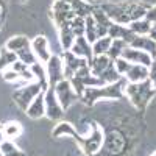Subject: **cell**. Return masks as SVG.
I'll use <instances>...</instances> for the list:
<instances>
[{
  "mask_svg": "<svg viewBox=\"0 0 156 156\" xmlns=\"http://www.w3.org/2000/svg\"><path fill=\"white\" fill-rule=\"evenodd\" d=\"M150 5L134 2V0H126V2H117V3H106L101 5V9L109 16V19L115 23L128 25L133 20L145 17V12Z\"/></svg>",
  "mask_w": 156,
  "mask_h": 156,
  "instance_id": "cell-1",
  "label": "cell"
},
{
  "mask_svg": "<svg viewBox=\"0 0 156 156\" xmlns=\"http://www.w3.org/2000/svg\"><path fill=\"white\" fill-rule=\"evenodd\" d=\"M126 80L120 78L115 83L109 84H103V86H95V87H86L83 95L80 97L86 105H94L98 100H117V98H123L125 97V86Z\"/></svg>",
  "mask_w": 156,
  "mask_h": 156,
  "instance_id": "cell-2",
  "label": "cell"
},
{
  "mask_svg": "<svg viewBox=\"0 0 156 156\" xmlns=\"http://www.w3.org/2000/svg\"><path fill=\"white\" fill-rule=\"evenodd\" d=\"M154 94L156 90L148 78L139 83H126L125 86V95L137 109H144Z\"/></svg>",
  "mask_w": 156,
  "mask_h": 156,
  "instance_id": "cell-3",
  "label": "cell"
},
{
  "mask_svg": "<svg viewBox=\"0 0 156 156\" xmlns=\"http://www.w3.org/2000/svg\"><path fill=\"white\" fill-rule=\"evenodd\" d=\"M42 90H44V87L39 84L37 81L25 83L23 86H20L19 89L14 90V94H12V100H14V103L22 111H27L28 105L42 92Z\"/></svg>",
  "mask_w": 156,
  "mask_h": 156,
  "instance_id": "cell-4",
  "label": "cell"
},
{
  "mask_svg": "<svg viewBox=\"0 0 156 156\" xmlns=\"http://www.w3.org/2000/svg\"><path fill=\"white\" fill-rule=\"evenodd\" d=\"M51 20L56 25V28H62V27H67L70 25V20L75 17V12L72 11L70 5L66 2H61V0H55L53 6H51Z\"/></svg>",
  "mask_w": 156,
  "mask_h": 156,
  "instance_id": "cell-5",
  "label": "cell"
},
{
  "mask_svg": "<svg viewBox=\"0 0 156 156\" xmlns=\"http://www.w3.org/2000/svg\"><path fill=\"white\" fill-rule=\"evenodd\" d=\"M103 139H105L103 137V131L95 123H92L90 125V133L87 136H83V142L80 144V147L87 156H92L100 150V147L103 144Z\"/></svg>",
  "mask_w": 156,
  "mask_h": 156,
  "instance_id": "cell-6",
  "label": "cell"
},
{
  "mask_svg": "<svg viewBox=\"0 0 156 156\" xmlns=\"http://www.w3.org/2000/svg\"><path fill=\"white\" fill-rule=\"evenodd\" d=\"M53 89H55L56 98H58V101L61 103V106H62L64 111L69 109L73 103H75V100L78 98L76 92H75L73 87H72V83H70L69 80H66V78H64L62 81L56 83V84L53 86Z\"/></svg>",
  "mask_w": 156,
  "mask_h": 156,
  "instance_id": "cell-7",
  "label": "cell"
},
{
  "mask_svg": "<svg viewBox=\"0 0 156 156\" xmlns=\"http://www.w3.org/2000/svg\"><path fill=\"white\" fill-rule=\"evenodd\" d=\"M45 72H47V80L48 86L53 87L56 83L64 80V62L59 55H51L50 59L45 62Z\"/></svg>",
  "mask_w": 156,
  "mask_h": 156,
  "instance_id": "cell-8",
  "label": "cell"
},
{
  "mask_svg": "<svg viewBox=\"0 0 156 156\" xmlns=\"http://www.w3.org/2000/svg\"><path fill=\"white\" fill-rule=\"evenodd\" d=\"M44 101H45V115L50 120H61V117L64 114V109L61 106V103L56 98L55 89L48 86L44 90Z\"/></svg>",
  "mask_w": 156,
  "mask_h": 156,
  "instance_id": "cell-9",
  "label": "cell"
},
{
  "mask_svg": "<svg viewBox=\"0 0 156 156\" xmlns=\"http://www.w3.org/2000/svg\"><path fill=\"white\" fill-rule=\"evenodd\" d=\"M62 62H64V78L66 80H70L81 67L87 66V61L84 58L73 55L70 50H66L62 53Z\"/></svg>",
  "mask_w": 156,
  "mask_h": 156,
  "instance_id": "cell-10",
  "label": "cell"
},
{
  "mask_svg": "<svg viewBox=\"0 0 156 156\" xmlns=\"http://www.w3.org/2000/svg\"><path fill=\"white\" fill-rule=\"evenodd\" d=\"M30 45H31V50L34 51V55H36L39 62L45 64L50 59V56L53 55V53H51V48H50V44H48V39L45 36H42V34L36 36L31 41Z\"/></svg>",
  "mask_w": 156,
  "mask_h": 156,
  "instance_id": "cell-11",
  "label": "cell"
},
{
  "mask_svg": "<svg viewBox=\"0 0 156 156\" xmlns=\"http://www.w3.org/2000/svg\"><path fill=\"white\" fill-rule=\"evenodd\" d=\"M122 58H125L126 61H129L131 64H142V66H147V67H150L151 62H153V56L150 53H147V51H144V50L134 48L131 45H128L123 50Z\"/></svg>",
  "mask_w": 156,
  "mask_h": 156,
  "instance_id": "cell-12",
  "label": "cell"
},
{
  "mask_svg": "<svg viewBox=\"0 0 156 156\" xmlns=\"http://www.w3.org/2000/svg\"><path fill=\"white\" fill-rule=\"evenodd\" d=\"M95 25H97V31H98V37H103V36H108V30L111 27L112 20L109 19V16L106 14L105 11L101 9V6H95L90 12Z\"/></svg>",
  "mask_w": 156,
  "mask_h": 156,
  "instance_id": "cell-13",
  "label": "cell"
},
{
  "mask_svg": "<svg viewBox=\"0 0 156 156\" xmlns=\"http://www.w3.org/2000/svg\"><path fill=\"white\" fill-rule=\"evenodd\" d=\"M70 51H72L73 55H76V56L84 58L87 62L92 59V56H94V53H92V44H90L84 36L75 37V42L70 47Z\"/></svg>",
  "mask_w": 156,
  "mask_h": 156,
  "instance_id": "cell-14",
  "label": "cell"
},
{
  "mask_svg": "<svg viewBox=\"0 0 156 156\" xmlns=\"http://www.w3.org/2000/svg\"><path fill=\"white\" fill-rule=\"evenodd\" d=\"M108 36H109L111 39H122V41H125L128 45H129V42H131L133 39L136 37V34L129 30L128 25L115 23V22L111 23V27H109V30H108Z\"/></svg>",
  "mask_w": 156,
  "mask_h": 156,
  "instance_id": "cell-15",
  "label": "cell"
},
{
  "mask_svg": "<svg viewBox=\"0 0 156 156\" xmlns=\"http://www.w3.org/2000/svg\"><path fill=\"white\" fill-rule=\"evenodd\" d=\"M51 134H53V137L70 136V137H73V139L78 142V145L83 142V136L78 133L69 122H58V123L55 125V128H53V131H51Z\"/></svg>",
  "mask_w": 156,
  "mask_h": 156,
  "instance_id": "cell-16",
  "label": "cell"
},
{
  "mask_svg": "<svg viewBox=\"0 0 156 156\" xmlns=\"http://www.w3.org/2000/svg\"><path fill=\"white\" fill-rule=\"evenodd\" d=\"M27 115L30 117V119H34V120H37V119H41V117H44L45 115V101H44V90L41 94H39L30 105H28V108H27Z\"/></svg>",
  "mask_w": 156,
  "mask_h": 156,
  "instance_id": "cell-17",
  "label": "cell"
},
{
  "mask_svg": "<svg viewBox=\"0 0 156 156\" xmlns=\"http://www.w3.org/2000/svg\"><path fill=\"white\" fill-rule=\"evenodd\" d=\"M129 45L134 47V48H139V50H144L147 53H150L153 58H156V41H153L148 34L136 36L133 41L129 42Z\"/></svg>",
  "mask_w": 156,
  "mask_h": 156,
  "instance_id": "cell-18",
  "label": "cell"
},
{
  "mask_svg": "<svg viewBox=\"0 0 156 156\" xmlns=\"http://www.w3.org/2000/svg\"><path fill=\"white\" fill-rule=\"evenodd\" d=\"M125 80L128 83H139V81H144L148 78V67L147 66H142V64H131L129 70L125 73Z\"/></svg>",
  "mask_w": 156,
  "mask_h": 156,
  "instance_id": "cell-19",
  "label": "cell"
},
{
  "mask_svg": "<svg viewBox=\"0 0 156 156\" xmlns=\"http://www.w3.org/2000/svg\"><path fill=\"white\" fill-rule=\"evenodd\" d=\"M112 62H114V61H112L108 55H97V56H92V59L87 62V66H89L90 72L98 76L100 73L105 72Z\"/></svg>",
  "mask_w": 156,
  "mask_h": 156,
  "instance_id": "cell-20",
  "label": "cell"
},
{
  "mask_svg": "<svg viewBox=\"0 0 156 156\" xmlns=\"http://www.w3.org/2000/svg\"><path fill=\"white\" fill-rule=\"evenodd\" d=\"M31 69V73H33V78L34 81H37L39 84H41L44 87V90L48 87V80H47V72H45V64L44 62H34L30 66Z\"/></svg>",
  "mask_w": 156,
  "mask_h": 156,
  "instance_id": "cell-21",
  "label": "cell"
},
{
  "mask_svg": "<svg viewBox=\"0 0 156 156\" xmlns=\"http://www.w3.org/2000/svg\"><path fill=\"white\" fill-rule=\"evenodd\" d=\"M70 8H72V11L75 12V16H80V17H87V16H90V12H92V9H94V6L90 5V3H87L86 0H70Z\"/></svg>",
  "mask_w": 156,
  "mask_h": 156,
  "instance_id": "cell-22",
  "label": "cell"
},
{
  "mask_svg": "<svg viewBox=\"0 0 156 156\" xmlns=\"http://www.w3.org/2000/svg\"><path fill=\"white\" fill-rule=\"evenodd\" d=\"M58 31H59V44H61L62 50H64V51H66V50H70V47H72L73 42H75V37H76L75 33H73L72 28H70V25L59 28Z\"/></svg>",
  "mask_w": 156,
  "mask_h": 156,
  "instance_id": "cell-23",
  "label": "cell"
},
{
  "mask_svg": "<svg viewBox=\"0 0 156 156\" xmlns=\"http://www.w3.org/2000/svg\"><path fill=\"white\" fill-rule=\"evenodd\" d=\"M30 41H28V37L27 36H14V37H9L8 41H6V44H5V47L8 48V50H11V51H14V53H17V51H20L22 48H25V47H30Z\"/></svg>",
  "mask_w": 156,
  "mask_h": 156,
  "instance_id": "cell-24",
  "label": "cell"
},
{
  "mask_svg": "<svg viewBox=\"0 0 156 156\" xmlns=\"http://www.w3.org/2000/svg\"><path fill=\"white\" fill-rule=\"evenodd\" d=\"M128 27L136 36H145V34L150 33L151 23L145 17H142V19H137V20H133L131 23H128Z\"/></svg>",
  "mask_w": 156,
  "mask_h": 156,
  "instance_id": "cell-25",
  "label": "cell"
},
{
  "mask_svg": "<svg viewBox=\"0 0 156 156\" xmlns=\"http://www.w3.org/2000/svg\"><path fill=\"white\" fill-rule=\"evenodd\" d=\"M16 61H17V55L14 53V51L8 50L6 47L0 48V70H2V72H3L5 69L11 67Z\"/></svg>",
  "mask_w": 156,
  "mask_h": 156,
  "instance_id": "cell-26",
  "label": "cell"
},
{
  "mask_svg": "<svg viewBox=\"0 0 156 156\" xmlns=\"http://www.w3.org/2000/svg\"><path fill=\"white\" fill-rule=\"evenodd\" d=\"M111 42H112V39L109 36L98 37L95 42H92V53H94V56H97V55H106L109 47H111Z\"/></svg>",
  "mask_w": 156,
  "mask_h": 156,
  "instance_id": "cell-27",
  "label": "cell"
},
{
  "mask_svg": "<svg viewBox=\"0 0 156 156\" xmlns=\"http://www.w3.org/2000/svg\"><path fill=\"white\" fill-rule=\"evenodd\" d=\"M2 133H3V137L8 139V140H12L22 134V126L19 122H8L3 125L2 128Z\"/></svg>",
  "mask_w": 156,
  "mask_h": 156,
  "instance_id": "cell-28",
  "label": "cell"
},
{
  "mask_svg": "<svg viewBox=\"0 0 156 156\" xmlns=\"http://www.w3.org/2000/svg\"><path fill=\"white\" fill-rule=\"evenodd\" d=\"M128 47V44L125 42V41H122V39H112V42H111V47H109V50H108V56L114 61V59H117V58H120L122 56V53H123V50Z\"/></svg>",
  "mask_w": 156,
  "mask_h": 156,
  "instance_id": "cell-29",
  "label": "cell"
},
{
  "mask_svg": "<svg viewBox=\"0 0 156 156\" xmlns=\"http://www.w3.org/2000/svg\"><path fill=\"white\" fill-rule=\"evenodd\" d=\"M84 37L92 44L98 39V31H97V25L92 19V16H87L86 17V27H84Z\"/></svg>",
  "mask_w": 156,
  "mask_h": 156,
  "instance_id": "cell-30",
  "label": "cell"
},
{
  "mask_svg": "<svg viewBox=\"0 0 156 156\" xmlns=\"http://www.w3.org/2000/svg\"><path fill=\"white\" fill-rule=\"evenodd\" d=\"M0 150H2L3 156H27L17 145L12 144V140H8V139H5L0 144Z\"/></svg>",
  "mask_w": 156,
  "mask_h": 156,
  "instance_id": "cell-31",
  "label": "cell"
},
{
  "mask_svg": "<svg viewBox=\"0 0 156 156\" xmlns=\"http://www.w3.org/2000/svg\"><path fill=\"white\" fill-rule=\"evenodd\" d=\"M100 76V80L105 83V84H109V83H115V81H119L120 78H123V76H120V73L115 70V66H114V62L111 64V66L103 72V73H100L98 75Z\"/></svg>",
  "mask_w": 156,
  "mask_h": 156,
  "instance_id": "cell-32",
  "label": "cell"
},
{
  "mask_svg": "<svg viewBox=\"0 0 156 156\" xmlns=\"http://www.w3.org/2000/svg\"><path fill=\"white\" fill-rule=\"evenodd\" d=\"M16 55H17V59L22 61V62H25L27 66H31V64L37 62V58H36V55H34V51L31 50V45L22 48L20 51H17Z\"/></svg>",
  "mask_w": 156,
  "mask_h": 156,
  "instance_id": "cell-33",
  "label": "cell"
},
{
  "mask_svg": "<svg viewBox=\"0 0 156 156\" xmlns=\"http://www.w3.org/2000/svg\"><path fill=\"white\" fill-rule=\"evenodd\" d=\"M84 27H86V19L80 17V16H75L70 20V28L75 33V36H84Z\"/></svg>",
  "mask_w": 156,
  "mask_h": 156,
  "instance_id": "cell-34",
  "label": "cell"
},
{
  "mask_svg": "<svg viewBox=\"0 0 156 156\" xmlns=\"http://www.w3.org/2000/svg\"><path fill=\"white\" fill-rule=\"evenodd\" d=\"M114 66H115V70L120 73V76H125V73L129 70V67H131V62L120 56V58L114 59Z\"/></svg>",
  "mask_w": 156,
  "mask_h": 156,
  "instance_id": "cell-35",
  "label": "cell"
},
{
  "mask_svg": "<svg viewBox=\"0 0 156 156\" xmlns=\"http://www.w3.org/2000/svg\"><path fill=\"white\" fill-rule=\"evenodd\" d=\"M3 80L8 81V83H16V81H20V78H19V73L12 69V67H8L3 70Z\"/></svg>",
  "mask_w": 156,
  "mask_h": 156,
  "instance_id": "cell-36",
  "label": "cell"
},
{
  "mask_svg": "<svg viewBox=\"0 0 156 156\" xmlns=\"http://www.w3.org/2000/svg\"><path fill=\"white\" fill-rule=\"evenodd\" d=\"M148 80L151 81L154 90H156V58H153V62L151 66L148 67Z\"/></svg>",
  "mask_w": 156,
  "mask_h": 156,
  "instance_id": "cell-37",
  "label": "cell"
},
{
  "mask_svg": "<svg viewBox=\"0 0 156 156\" xmlns=\"http://www.w3.org/2000/svg\"><path fill=\"white\" fill-rule=\"evenodd\" d=\"M145 19H147L150 23H154V22H156V5H153V6H150V8L147 9Z\"/></svg>",
  "mask_w": 156,
  "mask_h": 156,
  "instance_id": "cell-38",
  "label": "cell"
},
{
  "mask_svg": "<svg viewBox=\"0 0 156 156\" xmlns=\"http://www.w3.org/2000/svg\"><path fill=\"white\" fill-rule=\"evenodd\" d=\"M148 36L153 39V41H156V22L154 23H151V27H150V33H148Z\"/></svg>",
  "mask_w": 156,
  "mask_h": 156,
  "instance_id": "cell-39",
  "label": "cell"
},
{
  "mask_svg": "<svg viewBox=\"0 0 156 156\" xmlns=\"http://www.w3.org/2000/svg\"><path fill=\"white\" fill-rule=\"evenodd\" d=\"M3 140H5V137H3V133H2V129H0V144H2Z\"/></svg>",
  "mask_w": 156,
  "mask_h": 156,
  "instance_id": "cell-40",
  "label": "cell"
},
{
  "mask_svg": "<svg viewBox=\"0 0 156 156\" xmlns=\"http://www.w3.org/2000/svg\"><path fill=\"white\" fill-rule=\"evenodd\" d=\"M61 2H66V3H70V0H61Z\"/></svg>",
  "mask_w": 156,
  "mask_h": 156,
  "instance_id": "cell-41",
  "label": "cell"
},
{
  "mask_svg": "<svg viewBox=\"0 0 156 156\" xmlns=\"http://www.w3.org/2000/svg\"><path fill=\"white\" fill-rule=\"evenodd\" d=\"M2 5H3V0H0V8H2Z\"/></svg>",
  "mask_w": 156,
  "mask_h": 156,
  "instance_id": "cell-42",
  "label": "cell"
},
{
  "mask_svg": "<svg viewBox=\"0 0 156 156\" xmlns=\"http://www.w3.org/2000/svg\"><path fill=\"white\" fill-rule=\"evenodd\" d=\"M0 30H2V20H0Z\"/></svg>",
  "mask_w": 156,
  "mask_h": 156,
  "instance_id": "cell-43",
  "label": "cell"
},
{
  "mask_svg": "<svg viewBox=\"0 0 156 156\" xmlns=\"http://www.w3.org/2000/svg\"><path fill=\"white\" fill-rule=\"evenodd\" d=\"M0 156H3V153H2V150H0Z\"/></svg>",
  "mask_w": 156,
  "mask_h": 156,
  "instance_id": "cell-44",
  "label": "cell"
},
{
  "mask_svg": "<svg viewBox=\"0 0 156 156\" xmlns=\"http://www.w3.org/2000/svg\"><path fill=\"white\" fill-rule=\"evenodd\" d=\"M0 17H2V9H0Z\"/></svg>",
  "mask_w": 156,
  "mask_h": 156,
  "instance_id": "cell-45",
  "label": "cell"
},
{
  "mask_svg": "<svg viewBox=\"0 0 156 156\" xmlns=\"http://www.w3.org/2000/svg\"><path fill=\"white\" fill-rule=\"evenodd\" d=\"M153 156H156V153H154V154H153Z\"/></svg>",
  "mask_w": 156,
  "mask_h": 156,
  "instance_id": "cell-46",
  "label": "cell"
}]
</instances>
